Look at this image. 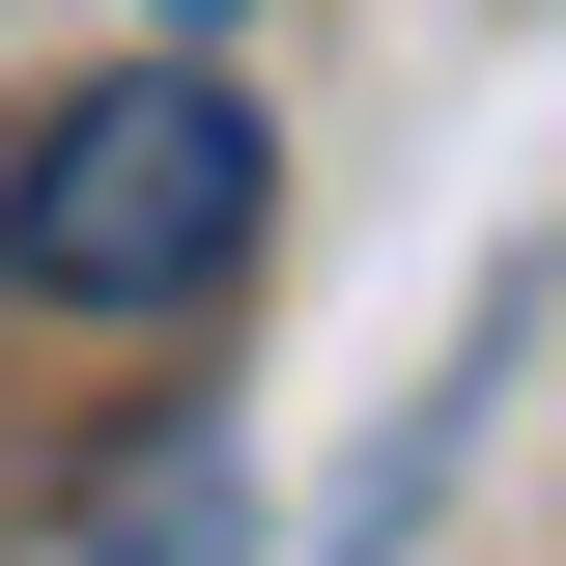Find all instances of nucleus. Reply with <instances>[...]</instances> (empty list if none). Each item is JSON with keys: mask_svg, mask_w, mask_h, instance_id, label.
Segmentation results:
<instances>
[{"mask_svg": "<svg viewBox=\"0 0 566 566\" xmlns=\"http://www.w3.org/2000/svg\"><path fill=\"white\" fill-rule=\"evenodd\" d=\"M255 227H283V142H255L227 57H114L0 142V283L29 312H227Z\"/></svg>", "mask_w": 566, "mask_h": 566, "instance_id": "nucleus-1", "label": "nucleus"}, {"mask_svg": "<svg viewBox=\"0 0 566 566\" xmlns=\"http://www.w3.org/2000/svg\"><path fill=\"white\" fill-rule=\"evenodd\" d=\"M85 566H255V482H227V453H142V482L85 510Z\"/></svg>", "mask_w": 566, "mask_h": 566, "instance_id": "nucleus-2", "label": "nucleus"}, {"mask_svg": "<svg viewBox=\"0 0 566 566\" xmlns=\"http://www.w3.org/2000/svg\"><path fill=\"white\" fill-rule=\"evenodd\" d=\"M142 29H227V0H142Z\"/></svg>", "mask_w": 566, "mask_h": 566, "instance_id": "nucleus-3", "label": "nucleus"}]
</instances>
